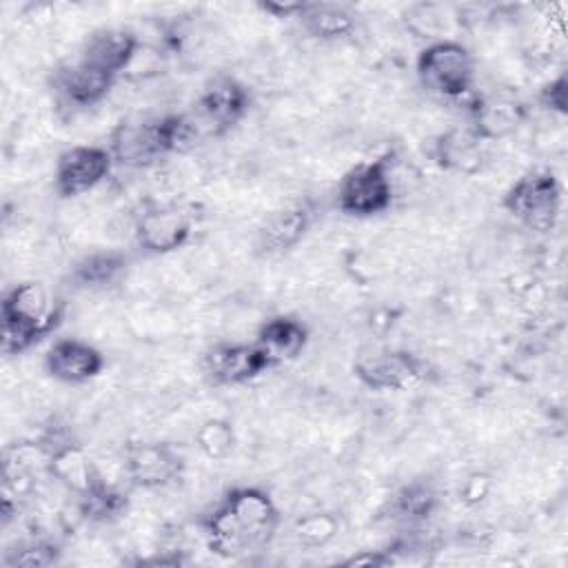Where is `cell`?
Listing matches in <instances>:
<instances>
[{
    "label": "cell",
    "mask_w": 568,
    "mask_h": 568,
    "mask_svg": "<svg viewBox=\"0 0 568 568\" xmlns=\"http://www.w3.org/2000/svg\"><path fill=\"white\" fill-rule=\"evenodd\" d=\"M47 373L64 384H84L104 368V355L93 344L78 337L55 339L44 353Z\"/></svg>",
    "instance_id": "9a60e30c"
},
{
    "label": "cell",
    "mask_w": 568,
    "mask_h": 568,
    "mask_svg": "<svg viewBox=\"0 0 568 568\" xmlns=\"http://www.w3.org/2000/svg\"><path fill=\"white\" fill-rule=\"evenodd\" d=\"M501 209L535 233L555 229L561 211V184L550 171H528L501 197Z\"/></svg>",
    "instance_id": "5b68a950"
},
{
    "label": "cell",
    "mask_w": 568,
    "mask_h": 568,
    "mask_svg": "<svg viewBox=\"0 0 568 568\" xmlns=\"http://www.w3.org/2000/svg\"><path fill=\"white\" fill-rule=\"evenodd\" d=\"M311 226V209L306 204H291L280 211H273L255 233V255L260 257H280L293 251Z\"/></svg>",
    "instance_id": "2e32d148"
},
{
    "label": "cell",
    "mask_w": 568,
    "mask_h": 568,
    "mask_svg": "<svg viewBox=\"0 0 568 568\" xmlns=\"http://www.w3.org/2000/svg\"><path fill=\"white\" fill-rule=\"evenodd\" d=\"M118 78L102 73L80 60L58 69L53 82L60 95L73 106H95L113 89Z\"/></svg>",
    "instance_id": "d6986e66"
},
{
    "label": "cell",
    "mask_w": 568,
    "mask_h": 568,
    "mask_svg": "<svg viewBox=\"0 0 568 568\" xmlns=\"http://www.w3.org/2000/svg\"><path fill=\"white\" fill-rule=\"evenodd\" d=\"M415 73L428 93L446 100H459L473 89L475 60L462 42L439 38L419 51Z\"/></svg>",
    "instance_id": "277c9868"
},
{
    "label": "cell",
    "mask_w": 568,
    "mask_h": 568,
    "mask_svg": "<svg viewBox=\"0 0 568 568\" xmlns=\"http://www.w3.org/2000/svg\"><path fill=\"white\" fill-rule=\"evenodd\" d=\"M193 233V220L180 206H149L133 224L138 246L149 255H166L182 248Z\"/></svg>",
    "instance_id": "8fae6325"
},
{
    "label": "cell",
    "mask_w": 568,
    "mask_h": 568,
    "mask_svg": "<svg viewBox=\"0 0 568 568\" xmlns=\"http://www.w3.org/2000/svg\"><path fill=\"white\" fill-rule=\"evenodd\" d=\"M255 342L271 357V362L280 366L302 355L308 344V328L293 315H273L260 326Z\"/></svg>",
    "instance_id": "ffe728a7"
},
{
    "label": "cell",
    "mask_w": 568,
    "mask_h": 568,
    "mask_svg": "<svg viewBox=\"0 0 568 568\" xmlns=\"http://www.w3.org/2000/svg\"><path fill=\"white\" fill-rule=\"evenodd\" d=\"M297 22L311 38L317 40H339L355 29L353 11L337 2H304Z\"/></svg>",
    "instance_id": "7402d4cb"
},
{
    "label": "cell",
    "mask_w": 568,
    "mask_h": 568,
    "mask_svg": "<svg viewBox=\"0 0 568 568\" xmlns=\"http://www.w3.org/2000/svg\"><path fill=\"white\" fill-rule=\"evenodd\" d=\"M184 470L182 455L166 442H135L124 453V473L129 481L144 490H155L180 479Z\"/></svg>",
    "instance_id": "7c38bea8"
},
{
    "label": "cell",
    "mask_w": 568,
    "mask_h": 568,
    "mask_svg": "<svg viewBox=\"0 0 568 568\" xmlns=\"http://www.w3.org/2000/svg\"><path fill=\"white\" fill-rule=\"evenodd\" d=\"M204 373L220 386H240L275 368L257 342H217L204 351Z\"/></svg>",
    "instance_id": "9c48e42d"
},
{
    "label": "cell",
    "mask_w": 568,
    "mask_h": 568,
    "mask_svg": "<svg viewBox=\"0 0 568 568\" xmlns=\"http://www.w3.org/2000/svg\"><path fill=\"white\" fill-rule=\"evenodd\" d=\"M390 564H395V557L388 550H362L342 561V566H390Z\"/></svg>",
    "instance_id": "f1b7e54d"
},
{
    "label": "cell",
    "mask_w": 568,
    "mask_h": 568,
    "mask_svg": "<svg viewBox=\"0 0 568 568\" xmlns=\"http://www.w3.org/2000/svg\"><path fill=\"white\" fill-rule=\"evenodd\" d=\"M138 53L140 40L133 31L120 27H104L93 31L84 40L78 60L102 73L120 78L124 71L131 69Z\"/></svg>",
    "instance_id": "5bb4252c"
},
{
    "label": "cell",
    "mask_w": 568,
    "mask_h": 568,
    "mask_svg": "<svg viewBox=\"0 0 568 568\" xmlns=\"http://www.w3.org/2000/svg\"><path fill=\"white\" fill-rule=\"evenodd\" d=\"M62 557V548L51 539H29L18 541L2 555L4 568H49Z\"/></svg>",
    "instance_id": "d4e9b609"
},
{
    "label": "cell",
    "mask_w": 568,
    "mask_h": 568,
    "mask_svg": "<svg viewBox=\"0 0 568 568\" xmlns=\"http://www.w3.org/2000/svg\"><path fill=\"white\" fill-rule=\"evenodd\" d=\"M64 306L53 304L40 282H20L4 291L0 302L2 353L22 355L62 322Z\"/></svg>",
    "instance_id": "3957f363"
},
{
    "label": "cell",
    "mask_w": 568,
    "mask_h": 568,
    "mask_svg": "<svg viewBox=\"0 0 568 568\" xmlns=\"http://www.w3.org/2000/svg\"><path fill=\"white\" fill-rule=\"evenodd\" d=\"M202 131L189 113H166L138 122H122L111 135V155L115 164L144 169L158 160L184 153L197 144Z\"/></svg>",
    "instance_id": "7a4b0ae2"
},
{
    "label": "cell",
    "mask_w": 568,
    "mask_h": 568,
    "mask_svg": "<svg viewBox=\"0 0 568 568\" xmlns=\"http://www.w3.org/2000/svg\"><path fill=\"white\" fill-rule=\"evenodd\" d=\"M439 506L435 486L426 479H413L388 499V517L402 526H419L433 517Z\"/></svg>",
    "instance_id": "44dd1931"
},
{
    "label": "cell",
    "mask_w": 568,
    "mask_h": 568,
    "mask_svg": "<svg viewBox=\"0 0 568 568\" xmlns=\"http://www.w3.org/2000/svg\"><path fill=\"white\" fill-rule=\"evenodd\" d=\"M129 268V255L122 251H93L80 257L71 268L75 288H104Z\"/></svg>",
    "instance_id": "603a6c76"
},
{
    "label": "cell",
    "mask_w": 568,
    "mask_h": 568,
    "mask_svg": "<svg viewBox=\"0 0 568 568\" xmlns=\"http://www.w3.org/2000/svg\"><path fill=\"white\" fill-rule=\"evenodd\" d=\"M335 204L344 215L359 220L388 211L393 204L390 153L351 166L337 184Z\"/></svg>",
    "instance_id": "8992f818"
},
{
    "label": "cell",
    "mask_w": 568,
    "mask_h": 568,
    "mask_svg": "<svg viewBox=\"0 0 568 568\" xmlns=\"http://www.w3.org/2000/svg\"><path fill=\"white\" fill-rule=\"evenodd\" d=\"M251 109V91L237 78L217 75L200 93L195 102V115L202 135H226Z\"/></svg>",
    "instance_id": "52a82bcc"
},
{
    "label": "cell",
    "mask_w": 568,
    "mask_h": 568,
    "mask_svg": "<svg viewBox=\"0 0 568 568\" xmlns=\"http://www.w3.org/2000/svg\"><path fill=\"white\" fill-rule=\"evenodd\" d=\"M339 532V521L333 513H304L293 524V535L304 548H322Z\"/></svg>",
    "instance_id": "4316f807"
},
{
    "label": "cell",
    "mask_w": 568,
    "mask_h": 568,
    "mask_svg": "<svg viewBox=\"0 0 568 568\" xmlns=\"http://www.w3.org/2000/svg\"><path fill=\"white\" fill-rule=\"evenodd\" d=\"M44 468L60 486L73 493L75 499L91 493L100 481H104L89 453L73 442H60L51 446L44 453Z\"/></svg>",
    "instance_id": "e0dca14e"
},
{
    "label": "cell",
    "mask_w": 568,
    "mask_h": 568,
    "mask_svg": "<svg viewBox=\"0 0 568 568\" xmlns=\"http://www.w3.org/2000/svg\"><path fill=\"white\" fill-rule=\"evenodd\" d=\"M206 548L226 559H237L264 550L280 528V508L273 497L257 486L226 490L200 521Z\"/></svg>",
    "instance_id": "6da1fadb"
},
{
    "label": "cell",
    "mask_w": 568,
    "mask_h": 568,
    "mask_svg": "<svg viewBox=\"0 0 568 568\" xmlns=\"http://www.w3.org/2000/svg\"><path fill=\"white\" fill-rule=\"evenodd\" d=\"M539 104L552 113L566 115L568 113V78L559 73L550 82H546L539 91Z\"/></svg>",
    "instance_id": "83f0119b"
},
{
    "label": "cell",
    "mask_w": 568,
    "mask_h": 568,
    "mask_svg": "<svg viewBox=\"0 0 568 568\" xmlns=\"http://www.w3.org/2000/svg\"><path fill=\"white\" fill-rule=\"evenodd\" d=\"M481 144L484 142L468 129V124L453 126L435 138L430 155H433L435 164L444 171L475 175L484 162Z\"/></svg>",
    "instance_id": "ac0fdd59"
},
{
    "label": "cell",
    "mask_w": 568,
    "mask_h": 568,
    "mask_svg": "<svg viewBox=\"0 0 568 568\" xmlns=\"http://www.w3.org/2000/svg\"><path fill=\"white\" fill-rule=\"evenodd\" d=\"M193 442L206 459L222 462L235 448L233 424L222 417H211L197 426V430L193 433Z\"/></svg>",
    "instance_id": "484cf974"
},
{
    "label": "cell",
    "mask_w": 568,
    "mask_h": 568,
    "mask_svg": "<svg viewBox=\"0 0 568 568\" xmlns=\"http://www.w3.org/2000/svg\"><path fill=\"white\" fill-rule=\"evenodd\" d=\"M129 506V497L124 490L100 481L91 493L78 497V510L84 519L89 521H98V524H104V521H111V519H118L120 515H124Z\"/></svg>",
    "instance_id": "cb8c5ba5"
},
{
    "label": "cell",
    "mask_w": 568,
    "mask_h": 568,
    "mask_svg": "<svg viewBox=\"0 0 568 568\" xmlns=\"http://www.w3.org/2000/svg\"><path fill=\"white\" fill-rule=\"evenodd\" d=\"M526 104L506 93H479L468 104V129L481 142L513 135L526 120Z\"/></svg>",
    "instance_id": "4fadbf2b"
},
{
    "label": "cell",
    "mask_w": 568,
    "mask_h": 568,
    "mask_svg": "<svg viewBox=\"0 0 568 568\" xmlns=\"http://www.w3.org/2000/svg\"><path fill=\"white\" fill-rule=\"evenodd\" d=\"M488 490H490V479L484 477V475H475L466 481L462 497H464L466 504H477L488 495Z\"/></svg>",
    "instance_id": "4dcf8cb0"
},
{
    "label": "cell",
    "mask_w": 568,
    "mask_h": 568,
    "mask_svg": "<svg viewBox=\"0 0 568 568\" xmlns=\"http://www.w3.org/2000/svg\"><path fill=\"white\" fill-rule=\"evenodd\" d=\"M353 373L368 390H406L424 379L426 364L410 351H382L362 355Z\"/></svg>",
    "instance_id": "30bf717a"
},
{
    "label": "cell",
    "mask_w": 568,
    "mask_h": 568,
    "mask_svg": "<svg viewBox=\"0 0 568 568\" xmlns=\"http://www.w3.org/2000/svg\"><path fill=\"white\" fill-rule=\"evenodd\" d=\"M113 155L106 146L75 144L58 155L53 189L60 197H78L95 189L113 169Z\"/></svg>",
    "instance_id": "ba28073f"
},
{
    "label": "cell",
    "mask_w": 568,
    "mask_h": 568,
    "mask_svg": "<svg viewBox=\"0 0 568 568\" xmlns=\"http://www.w3.org/2000/svg\"><path fill=\"white\" fill-rule=\"evenodd\" d=\"M260 9L273 18H295L302 13L304 9V0L302 2H293V0H266V2H260Z\"/></svg>",
    "instance_id": "f546056e"
}]
</instances>
